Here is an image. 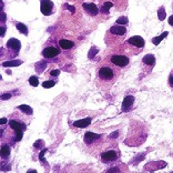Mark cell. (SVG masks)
<instances>
[{
	"label": "cell",
	"mask_w": 173,
	"mask_h": 173,
	"mask_svg": "<svg viewBox=\"0 0 173 173\" xmlns=\"http://www.w3.org/2000/svg\"><path fill=\"white\" fill-rule=\"evenodd\" d=\"M9 127L12 130H15V138H13V141H20L23 137V131L27 129L25 123L18 122L16 120H11L9 121Z\"/></svg>",
	"instance_id": "obj_1"
},
{
	"label": "cell",
	"mask_w": 173,
	"mask_h": 173,
	"mask_svg": "<svg viewBox=\"0 0 173 173\" xmlns=\"http://www.w3.org/2000/svg\"><path fill=\"white\" fill-rule=\"evenodd\" d=\"M98 76L101 80H105V81H110V80L113 79L115 77V71L113 69L109 68V67H101L99 69V72H98Z\"/></svg>",
	"instance_id": "obj_2"
},
{
	"label": "cell",
	"mask_w": 173,
	"mask_h": 173,
	"mask_svg": "<svg viewBox=\"0 0 173 173\" xmlns=\"http://www.w3.org/2000/svg\"><path fill=\"white\" fill-rule=\"evenodd\" d=\"M111 62L115 66L123 68V67H127L129 64V58L125 56H122V54H113L111 57Z\"/></svg>",
	"instance_id": "obj_3"
},
{
	"label": "cell",
	"mask_w": 173,
	"mask_h": 173,
	"mask_svg": "<svg viewBox=\"0 0 173 173\" xmlns=\"http://www.w3.org/2000/svg\"><path fill=\"white\" fill-rule=\"evenodd\" d=\"M54 3L51 0H41L40 2V9L42 15L44 16H50L54 13Z\"/></svg>",
	"instance_id": "obj_4"
},
{
	"label": "cell",
	"mask_w": 173,
	"mask_h": 173,
	"mask_svg": "<svg viewBox=\"0 0 173 173\" xmlns=\"http://www.w3.org/2000/svg\"><path fill=\"white\" fill-rule=\"evenodd\" d=\"M6 47H7L8 49H10L11 51H13V52H19V50H20L21 48V43L20 41L18 40V39L16 38H11L9 39V40L7 41V43H6Z\"/></svg>",
	"instance_id": "obj_5"
},
{
	"label": "cell",
	"mask_w": 173,
	"mask_h": 173,
	"mask_svg": "<svg viewBox=\"0 0 173 173\" xmlns=\"http://www.w3.org/2000/svg\"><path fill=\"white\" fill-rule=\"evenodd\" d=\"M117 158H118V153L113 150L105 151V152H103L101 154V159L105 163H109V162H112V161H115Z\"/></svg>",
	"instance_id": "obj_6"
},
{
	"label": "cell",
	"mask_w": 173,
	"mask_h": 173,
	"mask_svg": "<svg viewBox=\"0 0 173 173\" xmlns=\"http://www.w3.org/2000/svg\"><path fill=\"white\" fill-rule=\"evenodd\" d=\"M59 54H60V50H59L58 48H54V47H47V48L43 49V51H42V56L44 57V58H50V59L57 57Z\"/></svg>",
	"instance_id": "obj_7"
},
{
	"label": "cell",
	"mask_w": 173,
	"mask_h": 173,
	"mask_svg": "<svg viewBox=\"0 0 173 173\" xmlns=\"http://www.w3.org/2000/svg\"><path fill=\"white\" fill-rule=\"evenodd\" d=\"M128 43H130V44H132L134 47H138V48L144 47V40L140 36H133L131 38H129L128 39Z\"/></svg>",
	"instance_id": "obj_8"
},
{
	"label": "cell",
	"mask_w": 173,
	"mask_h": 173,
	"mask_svg": "<svg viewBox=\"0 0 173 173\" xmlns=\"http://www.w3.org/2000/svg\"><path fill=\"white\" fill-rule=\"evenodd\" d=\"M133 103H134V97L133 96H127L122 102V111L123 112L129 111L131 109V107L133 105Z\"/></svg>",
	"instance_id": "obj_9"
},
{
	"label": "cell",
	"mask_w": 173,
	"mask_h": 173,
	"mask_svg": "<svg viewBox=\"0 0 173 173\" xmlns=\"http://www.w3.org/2000/svg\"><path fill=\"white\" fill-rule=\"evenodd\" d=\"M100 138H101L100 134H96V133H93V132H86V134H84V143L90 145L91 143H93L94 141L99 140Z\"/></svg>",
	"instance_id": "obj_10"
},
{
	"label": "cell",
	"mask_w": 173,
	"mask_h": 173,
	"mask_svg": "<svg viewBox=\"0 0 173 173\" xmlns=\"http://www.w3.org/2000/svg\"><path fill=\"white\" fill-rule=\"evenodd\" d=\"M110 32L113 33V35H117V36H123L127 32V28H125L124 26L118 25L117 23V26H113V27L110 28Z\"/></svg>",
	"instance_id": "obj_11"
},
{
	"label": "cell",
	"mask_w": 173,
	"mask_h": 173,
	"mask_svg": "<svg viewBox=\"0 0 173 173\" xmlns=\"http://www.w3.org/2000/svg\"><path fill=\"white\" fill-rule=\"evenodd\" d=\"M83 9L91 16H97L99 13V10H98V7L94 3H83Z\"/></svg>",
	"instance_id": "obj_12"
},
{
	"label": "cell",
	"mask_w": 173,
	"mask_h": 173,
	"mask_svg": "<svg viewBox=\"0 0 173 173\" xmlns=\"http://www.w3.org/2000/svg\"><path fill=\"white\" fill-rule=\"evenodd\" d=\"M91 121H92L91 118H84V119L78 120V121L73 122V127L80 128V129H82V128H86L91 124Z\"/></svg>",
	"instance_id": "obj_13"
},
{
	"label": "cell",
	"mask_w": 173,
	"mask_h": 173,
	"mask_svg": "<svg viewBox=\"0 0 173 173\" xmlns=\"http://www.w3.org/2000/svg\"><path fill=\"white\" fill-rule=\"evenodd\" d=\"M59 46L61 47L62 49H64V50H69V49L73 48L74 43L70 40H67V39H60V41H59Z\"/></svg>",
	"instance_id": "obj_14"
},
{
	"label": "cell",
	"mask_w": 173,
	"mask_h": 173,
	"mask_svg": "<svg viewBox=\"0 0 173 173\" xmlns=\"http://www.w3.org/2000/svg\"><path fill=\"white\" fill-rule=\"evenodd\" d=\"M142 61H143V63L144 64H148V66H154L155 64V58H154V56L153 54H147L145 57H143V59H142Z\"/></svg>",
	"instance_id": "obj_15"
},
{
	"label": "cell",
	"mask_w": 173,
	"mask_h": 173,
	"mask_svg": "<svg viewBox=\"0 0 173 173\" xmlns=\"http://www.w3.org/2000/svg\"><path fill=\"white\" fill-rule=\"evenodd\" d=\"M10 155V147L8 144H2L1 145V158L7 159Z\"/></svg>",
	"instance_id": "obj_16"
},
{
	"label": "cell",
	"mask_w": 173,
	"mask_h": 173,
	"mask_svg": "<svg viewBox=\"0 0 173 173\" xmlns=\"http://www.w3.org/2000/svg\"><path fill=\"white\" fill-rule=\"evenodd\" d=\"M18 109L20 110L21 112H23V113H26V115H32V112H33L32 108L29 107L28 105H19Z\"/></svg>",
	"instance_id": "obj_17"
},
{
	"label": "cell",
	"mask_w": 173,
	"mask_h": 173,
	"mask_svg": "<svg viewBox=\"0 0 173 173\" xmlns=\"http://www.w3.org/2000/svg\"><path fill=\"white\" fill-rule=\"evenodd\" d=\"M36 71L38 72V73H42L43 71H44V69L47 68V62L46 61H39L36 63Z\"/></svg>",
	"instance_id": "obj_18"
},
{
	"label": "cell",
	"mask_w": 173,
	"mask_h": 173,
	"mask_svg": "<svg viewBox=\"0 0 173 173\" xmlns=\"http://www.w3.org/2000/svg\"><path fill=\"white\" fill-rule=\"evenodd\" d=\"M16 28L18 29L19 32L22 33V35H25V36H27V35H28V28H27V26L23 25V23L18 22L17 25H16Z\"/></svg>",
	"instance_id": "obj_19"
},
{
	"label": "cell",
	"mask_w": 173,
	"mask_h": 173,
	"mask_svg": "<svg viewBox=\"0 0 173 173\" xmlns=\"http://www.w3.org/2000/svg\"><path fill=\"white\" fill-rule=\"evenodd\" d=\"M168 35H169V32H168V31H166V32H163L162 35H161V36L155 37V38H153V39H152V43H153V44H155V46H158L159 43H160L161 41L163 40V39L166 38V37H168Z\"/></svg>",
	"instance_id": "obj_20"
},
{
	"label": "cell",
	"mask_w": 173,
	"mask_h": 173,
	"mask_svg": "<svg viewBox=\"0 0 173 173\" xmlns=\"http://www.w3.org/2000/svg\"><path fill=\"white\" fill-rule=\"evenodd\" d=\"M22 64V61L21 60H12V61H6L2 63L3 67H18Z\"/></svg>",
	"instance_id": "obj_21"
},
{
	"label": "cell",
	"mask_w": 173,
	"mask_h": 173,
	"mask_svg": "<svg viewBox=\"0 0 173 173\" xmlns=\"http://www.w3.org/2000/svg\"><path fill=\"white\" fill-rule=\"evenodd\" d=\"M111 7H112V2H110V1H107V2L103 3V6L101 7L100 11H101L102 13H105V15H108V13H109L110 8H111Z\"/></svg>",
	"instance_id": "obj_22"
},
{
	"label": "cell",
	"mask_w": 173,
	"mask_h": 173,
	"mask_svg": "<svg viewBox=\"0 0 173 173\" xmlns=\"http://www.w3.org/2000/svg\"><path fill=\"white\" fill-rule=\"evenodd\" d=\"M166 10H164V7H160L158 10V18L159 20L163 21L164 19H166Z\"/></svg>",
	"instance_id": "obj_23"
},
{
	"label": "cell",
	"mask_w": 173,
	"mask_h": 173,
	"mask_svg": "<svg viewBox=\"0 0 173 173\" xmlns=\"http://www.w3.org/2000/svg\"><path fill=\"white\" fill-rule=\"evenodd\" d=\"M56 84V81L54 80H47V81L42 82V86L44 89H49V88H52V86Z\"/></svg>",
	"instance_id": "obj_24"
},
{
	"label": "cell",
	"mask_w": 173,
	"mask_h": 173,
	"mask_svg": "<svg viewBox=\"0 0 173 173\" xmlns=\"http://www.w3.org/2000/svg\"><path fill=\"white\" fill-rule=\"evenodd\" d=\"M98 52H99V49H98L97 47H92V48L89 50V54H88V56H89L90 59H92L94 56H96V54H98Z\"/></svg>",
	"instance_id": "obj_25"
},
{
	"label": "cell",
	"mask_w": 173,
	"mask_h": 173,
	"mask_svg": "<svg viewBox=\"0 0 173 173\" xmlns=\"http://www.w3.org/2000/svg\"><path fill=\"white\" fill-rule=\"evenodd\" d=\"M29 83H30L32 86H38V84H39L38 78H37V77H35V76L30 77V78H29Z\"/></svg>",
	"instance_id": "obj_26"
},
{
	"label": "cell",
	"mask_w": 173,
	"mask_h": 173,
	"mask_svg": "<svg viewBox=\"0 0 173 173\" xmlns=\"http://www.w3.org/2000/svg\"><path fill=\"white\" fill-rule=\"evenodd\" d=\"M128 22H129V20H128L127 17H120V18H118L117 20V23L118 25H128Z\"/></svg>",
	"instance_id": "obj_27"
},
{
	"label": "cell",
	"mask_w": 173,
	"mask_h": 173,
	"mask_svg": "<svg viewBox=\"0 0 173 173\" xmlns=\"http://www.w3.org/2000/svg\"><path fill=\"white\" fill-rule=\"evenodd\" d=\"M48 152V149H43L42 151H41L40 153H39V159H40V161H42L43 163H46V159H44V154Z\"/></svg>",
	"instance_id": "obj_28"
},
{
	"label": "cell",
	"mask_w": 173,
	"mask_h": 173,
	"mask_svg": "<svg viewBox=\"0 0 173 173\" xmlns=\"http://www.w3.org/2000/svg\"><path fill=\"white\" fill-rule=\"evenodd\" d=\"M63 7H64V9H68V10L71 11V13L76 12V7H73V6H70V5H68V3H66Z\"/></svg>",
	"instance_id": "obj_29"
},
{
	"label": "cell",
	"mask_w": 173,
	"mask_h": 173,
	"mask_svg": "<svg viewBox=\"0 0 173 173\" xmlns=\"http://www.w3.org/2000/svg\"><path fill=\"white\" fill-rule=\"evenodd\" d=\"M33 147H35L36 149L40 148V147H43V141H42V140L36 141V142H35V144H33Z\"/></svg>",
	"instance_id": "obj_30"
},
{
	"label": "cell",
	"mask_w": 173,
	"mask_h": 173,
	"mask_svg": "<svg viewBox=\"0 0 173 173\" xmlns=\"http://www.w3.org/2000/svg\"><path fill=\"white\" fill-rule=\"evenodd\" d=\"M6 18H7V17H6V13L3 12V10L1 11V12H0V21H1V23H3L6 21Z\"/></svg>",
	"instance_id": "obj_31"
},
{
	"label": "cell",
	"mask_w": 173,
	"mask_h": 173,
	"mask_svg": "<svg viewBox=\"0 0 173 173\" xmlns=\"http://www.w3.org/2000/svg\"><path fill=\"white\" fill-rule=\"evenodd\" d=\"M11 98V93H5L1 96V99L2 100H8V99H10Z\"/></svg>",
	"instance_id": "obj_32"
},
{
	"label": "cell",
	"mask_w": 173,
	"mask_h": 173,
	"mask_svg": "<svg viewBox=\"0 0 173 173\" xmlns=\"http://www.w3.org/2000/svg\"><path fill=\"white\" fill-rule=\"evenodd\" d=\"M50 74H51L52 77H58L59 74H60V70H52Z\"/></svg>",
	"instance_id": "obj_33"
},
{
	"label": "cell",
	"mask_w": 173,
	"mask_h": 173,
	"mask_svg": "<svg viewBox=\"0 0 173 173\" xmlns=\"http://www.w3.org/2000/svg\"><path fill=\"white\" fill-rule=\"evenodd\" d=\"M5 33H6V27L1 26V28H0V36L5 37Z\"/></svg>",
	"instance_id": "obj_34"
},
{
	"label": "cell",
	"mask_w": 173,
	"mask_h": 173,
	"mask_svg": "<svg viewBox=\"0 0 173 173\" xmlns=\"http://www.w3.org/2000/svg\"><path fill=\"white\" fill-rule=\"evenodd\" d=\"M118 134H119V131H115V132H112L109 137L112 138V139H115V138H118Z\"/></svg>",
	"instance_id": "obj_35"
},
{
	"label": "cell",
	"mask_w": 173,
	"mask_h": 173,
	"mask_svg": "<svg viewBox=\"0 0 173 173\" xmlns=\"http://www.w3.org/2000/svg\"><path fill=\"white\" fill-rule=\"evenodd\" d=\"M107 172H112V173L120 172V169H118V168H111V169H109V170H107Z\"/></svg>",
	"instance_id": "obj_36"
},
{
	"label": "cell",
	"mask_w": 173,
	"mask_h": 173,
	"mask_svg": "<svg viewBox=\"0 0 173 173\" xmlns=\"http://www.w3.org/2000/svg\"><path fill=\"white\" fill-rule=\"evenodd\" d=\"M169 84L173 88V73H171V76L169 77Z\"/></svg>",
	"instance_id": "obj_37"
},
{
	"label": "cell",
	"mask_w": 173,
	"mask_h": 173,
	"mask_svg": "<svg viewBox=\"0 0 173 173\" xmlns=\"http://www.w3.org/2000/svg\"><path fill=\"white\" fill-rule=\"evenodd\" d=\"M6 122H7V119H6V118H1V120H0V123H1V125L6 124Z\"/></svg>",
	"instance_id": "obj_38"
},
{
	"label": "cell",
	"mask_w": 173,
	"mask_h": 173,
	"mask_svg": "<svg viewBox=\"0 0 173 173\" xmlns=\"http://www.w3.org/2000/svg\"><path fill=\"white\" fill-rule=\"evenodd\" d=\"M169 23H170L171 26H173V16H171L170 18H169Z\"/></svg>",
	"instance_id": "obj_39"
},
{
	"label": "cell",
	"mask_w": 173,
	"mask_h": 173,
	"mask_svg": "<svg viewBox=\"0 0 173 173\" xmlns=\"http://www.w3.org/2000/svg\"><path fill=\"white\" fill-rule=\"evenodd\" d=\"M0 8H1V11L3 10V1L2 0H0Z\"/></svg>",
	"instance_id": "obj_40"
},
{
	"label": "cell",
	"mask_w": 173,
	"mask_h": 173,
	"mask_svg": "<svg viewBox=\"0 0 173 173\" xmlns=\"http://www.w3.org/2000/svg\"><path fill=\"white\" fill-rule=\"evenodd\" d=\"M27 172H28V173H31V172H32V173H37V171L36 170H29V171H27Z\"/></svg>",
	"instance_id": "obj_41"
}]
</instances>
